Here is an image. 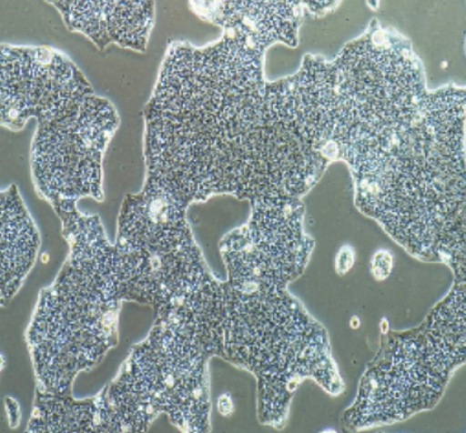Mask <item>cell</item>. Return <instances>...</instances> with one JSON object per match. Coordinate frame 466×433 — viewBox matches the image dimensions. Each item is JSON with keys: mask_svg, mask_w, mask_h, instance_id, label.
Wrapping results in <instances>:
<instances>
[{"mask_svg": "<svg viewBox=\"0 0 466 433\" xmlns=\"http://www.w3.org/2000/svg\"><path fill=\"white\" fill-rule=\"evenodd\" d=\"M64 236L72 255L54 287L41 293L27 336L41 390L57 396L114 347L122 300L115 247L99 220H80Z\"/></svg>", "mask_w": 466, "mask_h": 433, "instance_id": "cell-1", "label": "cell"}, {"mask_svg": "<svg viewBox=\"0 0 466 433\" xmlns=\"http://www.w3.org/2000/svg\"><path fill=\"white\" fill-rule=\"evenodd\" d=\"M233 400H231V398L229 394H224V396H221L218 398V412L221 413L223 416L230 415L231 412H233Z\"/></svg>", "mask_w": 466, "mask_h": 433, "instance_id": "cell-9", "label": "cell"}, {"mask_svg": "<svg viewBox=\"0 0 466 433\" xmlns=\"http://www.w3.org/2000/svg\"><path fill=\"white\" fill-rule=\"evenodd\" d=\"M359 327L360 326V322H359V317H352V327Z\"/></svg>", "mask_w": 466, "mask_h": 433, "instance_id": "cell-11", "label": "cell"}, {"mask_svg": "<svg viewBox=\"0 0 466 433\" xmlns=\"http://www.w3.org/2000/svg\"><path fill=\"white\" fill-rule=\"evenodd\" d=\"M28 432H120L109 408L106 390L95 399L74 402L38 390Z\"/></svg>", "mask_w": 466, "mask_h": 433, "instance_id": "cell-6", "label": "cell"}, {"mask_svg": "<svg viewBox=\"0 0 466 433\" xmlns=\"http://www.w3.org/2000/svg\"><path fill=\"white\" fill-rule=\"evenodd\" d=\"M353 265V252L349 247H343L339 250V257H337V268L339 274H345L352 267Z\"/></svg>", "mask_w": 466, "mask_h": 433, "instance_id": "cell-8", "label": "cell"}, {"mask_svg": "<svg viewBox=\"0 0 466 433\" xmlns=\"http://www.w3.org/2000/svg\"><path fill=\"white\" fill-rule=\"evenodd\" d=\"M72 31L83 32L99 49L111 43L144 51L154 19L153 2H54Z\"/></svg>", "mask_w": 466, "mask_h": 433, "instance_id": "cell-4", "label": "cell"}, {"mask_svg": "<svg viewBox=\"0 0 466 433\" xmlns=\"http://www.w3.org/2000/svg\"><path fill=\"white\" fill-rule=\"evenodd\" d=\"M91 86L63 54L2 47V123L22 128L28 117L53 123L78 111Z\"/></svg>", "mask_w": 466, "mask_h": 433, "instance_id": "cell-3", "label": "cell"}, {"mask_svg": "<svg viewBox=\"0 0 466 433\" xmlns=\"http://www.w3.org/2000/svg\"><path fill=\"white\" fill-rule=\"evenodd\" d=\"M391 266H393V259H391L390 253L387 250H380L372 258V274L379 280H384L390 274Z\"/></svg>", "mask_w": 466, "mask_h": 433, "instance_id": "cell-7", "label": "cell"}, {"mask_svg": "<svg viewBox=\"0 0 466 433\" xmlns=\"http://www.w3.org/2000/svg\"><path fill=\"white\" fill-rule=\"evenodd\" d=\"M117 125L114 107L93 95L69 116L40 124L32 150L40 194L53 205L82 196L101 200L102 154Z\"/></svg>", "mask_w": 466, "mask_h": 433, "instance_id": "cell-2", "label": "cell"}, {"mask_svg": "<svg viewBox=\"0 0 466 433\" xmlns=\"http://www.w3.org/2000/svg\"><path fill=\"white\" fill-rule=\"evenodd\" d=\"M6 409H8L9 415V423H11L12 428H17V423L19 419V410L18 404L15 402L13 399H6Z\"/></svg>", "mask_w": 466, "mask_h": 433, "instance_id": "cell-10", "label": "cell"}, {"mask_svg": "<svg viewBox=\"0 0 466 433\" xmlns=\"http://www.w3.org/2000/svg\"><path fill=\"white\" fill-rule=\"evenodd\" d=\"M40 238L17 188L2 194V303L17 293L36 259Z\"/></svg>", "mask_w": 466, "mask_h": 433, "instance_id": "cell-5", "label": "cell"}]
</instances>
